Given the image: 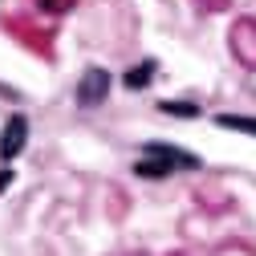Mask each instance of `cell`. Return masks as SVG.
Here are the masks:
<instances>
[{
    "mask_svg": "<svg viewBox=\"0 0 256 256\" xmlns=\"http://www.w3.org/2000/svg\"><path fill=\"white\" fill-rule=\"evenodd\" d=\"M24 134H28V122L20 114H12L8 126H4V138H0V158H4V163H12V158L24 150Z\"/></svg>",
    "mask_w": 256,
    "mask_h": 256,
    "instance_id": "obj_3",
    "label": "cell"
},
{
    "mask_svg": "<svg viewBox=\"0 0 256 256\" xmlns=\"http://www.w3.org/2000/svg\"><path fill=\"white\" fill-rule=\"evenodd\" d=\"M150 78H154V61H142V66H134L130 74H126V86H130V90H142Z\"/></svg>",
    "mask_w": 256,
    "mask_h": 256,
    "instance_id": "obj_6",
    "label": "cell"
},
{
    "mask_svg": "<svg viewBox=\"0 0 256 256\" xmlns=\"http://www.w3.org/2000/svg\"><path fill=\"white\" fill-rule=\"evenodd\" d=\"M8 183H12V171H0V191H4Z\"/></svg>",
    "mask_w": 256,
    "mask_h": 256,
    "instance_id": "obj_8",
    "label": "cell"
},
{
    "mask_svg": "<svg viewBox=\"0 0 256 256\" xmlns=\"http://www.w3.org/2000/svg\"><path fill=\"white\" fill-rule=\"evenodd\" d=\"M158 110H163V114H175V118H200V106H191V102H163Z\"/></svg>",
    "mask_w": 256,
    "mask_h": 256,
    "instance_id": "obj_7",
    "label": "cell"
},
{
    "mask_svg": "<svg viewBox=\"0 0 256 256\" xmlns=\"http://www.w3.org/2000/svg\"><path fill=\"white\" fill-rule=\"evenodd\" d=\"M106 94H110V74L106 70H86V78L78 86V102L82 106H98Z\"/></svg>",
    "mask_w": 256,
    "mask_h": 256,
    "instance_id": "obj_1",
    "label": "cell"
},
{
    "mask_svg": "<svg viewBox=\"0 0 256 256\" xmlns=\"http://www.w3.org/2000/svg\"><path fill=\"white\" fill-rule=\"evenodd\" d=\"M142 154H146V158H158V163H167L171 171H175V167H187V171H196V167H200V158H196V154L175 150V146H167V142H146Z\"/></svg>",
    "mask_w": 256,
    "mask_h": 256,
    "instance_id": "obj_2",
    "label": "cell"
},
{
    "mask_svg": "<svg viewBox=\"0 0 256 256\" xmlns=\"http://www.w3.org/2000/svg\"><path fill=\"white\" fill-rule=\"evenodd\" d=\"M224 130H240V134H256V118H240V114H220L216 118Z\"/></svg>",
    "mask_w": 256,
    "mask_h": 256,
    "instance_id": "obj_5",
    "label": "cell"
},
{
    "mask_svg": "<svg viewBox=\"0 0 256 256\" xmlns=\"http://www.w3.org/2000/svg\"><path fill=\"white\" fill-rule=\"evenodd\" d=\"M232 41H236V53H240V61L256 66V24H252V20H240V24L232 28Z\"/></svg>",
    "mask_w": 256,
    "mask_h": 256,
    "instance_id": "obj_4",
    "label": "cell"
}]
</instances>
